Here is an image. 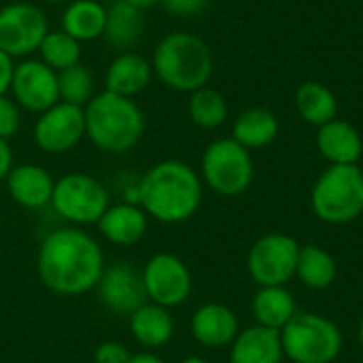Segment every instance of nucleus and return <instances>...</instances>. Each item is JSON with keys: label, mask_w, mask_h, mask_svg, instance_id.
Wrapping results in <instances>:
<instances>
[{"label": "nucleus", "mask_w": 363, "mask_h": 363, "mask_svg": "<svg viewBox=\"0 0 363 363\" xmlns=\"http://www.w3.org/2000/svg\"><path fill=\"white\" fill-rule=\"evenodd\" d=\"M60 85V102H68L74 106H83L96 96V79L94 72L85 64H74L62 72H57Z\"/></svg>", "instance_id": "c756f323"}, {"label": "nucleus", "mask_w": 363, "mask_h": 363, "mask_svg": "<svg viewBox=\"0 0 363 363\" xmlns=\"http://www.w3.org/2000/svg\"><path fill=\"white\" fill-rule=\"evenodd\" d=\"M281 334L262 325L238 332L230 349V363H281Z\"/></svg>", "instance_id": "aec40b11"}, {"label": "nucleus", "mask_w": 363, "mask_h": 363, "mask_svg": "<svg viewBox=\"0 0 363 363\" xmlns=\"http://www.w3.org/2000/svg\"><path fill=\"white\" fill-rule=\"evenodd\" d=\"M51 204L62 219L81 225L98 223L111 206L104 185L83 172H72L55 181Z\"/></svg>", "instance_id": "6e6552de"}, {"label": "nucleus", "mask_w": 363, "mask_h": 363, "mask_svg": "<svg viewBox=\"0 0 363 363\" xmlns=\"http://www.w3.org/2000/svg\"><path fill=\"white\" fill-rule=\"evenodd\" d=\"M136 202L162 223H181L200 208L202 179L185 162H160L143 174L136 187Z\"/></svg>", "instance_id": "f03ea898"}, {"label": "nucleus", "mask_w": 363, "mask_h": 363, "mask_svg": "<svg viewBox=\"0 0 363 363\" xmlns=\"http://www.w3.org/2000/svg\"><path fill=\"white\" fill-rule=\"evenodd\" d=\"M125 2L136 6V9H140V11H147V9H153V6L160 4V0H125Z\"/></svg>", "instance_id": "e433bc0d"}, {"label": "nucleus", "mask_w": 363, "mask_h": 363, "mask_svg": "<svg viewBox=\"0 0 363 363\" xmlns=\"http://www.w3.org/2000/svg\"><path fill=\"white\" fill-rule=\"evenodd\" d=\"M104 272L100 245L83 230L51 232L38 251V277L60 296H81L98 285Z\"/></svg>", "instance_id": "f257e3e1"}, {"label": "nucleus", "mask_w": 363, "mask_h": 363, "mask_svg": "<svg viewBox=\"0 0 363 363\" xmlns=\"http://www.w3.org/2000/svg\"><path fill=\"white\" fill-rule=\"evenodd\" d=\"M160 4L172 13V15H179V17H191V15H198L206 9L208 0H160Z\"/></svg>", "instance_id": "473e14b6"}, {"label": "nucleus", "mask_w": 363, "mask_h": 363, "mask_svg": "<svg viewBox=\"0 0 363 363\" xmlns=\"http://www.w3.org/2000/svg\"><path fill=\"white\" fill-rule=\"evenodd\" d=\"M238 332H240L238 317L225 304H217V302L204 304L191 317L194 338L208 349H221L232 345Z\"/></svg>", "instance_id": "f3484780"}, {"label": "nucleus", "mask_w": 363, "mask_h": 363, "mask_svg": "<svg viewBox=\"0 0 363 363\" xmlns=\"http://www.w3.org/2000/svg\"><path fill=\"white\" fill-rule=\"evenodd\" d=\"M6 187H9L11 198L19 206L36 211V208L51 204L55 181L49 174V170H45L43 166L19 164V166L11 168V172L6 177Z\"/></svg>", "instance_id": "dca6fc26"}, {"label": "nucleus", "mask_w": 363, "mask_h": 363, "mask_svg": "<svg viewBox=\"0 0 363 363\" xmlns=\"http://www.w3.org/2000/svg\"><path fill=\"white\" fill-rule=\"evenodd\" d=\"M128 363H166L162 357L153 355V353H138V355H132Z\"/></svg>", "instance_id": "c9c22d12"}, {"label": "nucleus", "mask_w": 363, "mask_h": 363, "mask_svg": "<svg viewBox=\"0 0 363 363\" xmlns=\"http://www.w3.org/2000/svg\"><path fill=\"white\" fill-rule=\"evenodd\" d=\"M13 168V151H11V145L9 140H2L0 138V181H4L9 177Z\"/></svg>", "instance_id": "f704fd0d"}, {"label": "nucleus", "mask_w": 363, "mask_h": 363, "mask_svg": "<svg viewBox=\"0 0 363 363\" xmlns=\"http://www.w3.org/2000/svg\"><path fill=\"white\" fill-rule=\"evenodd\" d=\"M336 259L330 251L317 245L300 247L296 277L300 283L313 291H323L336 281Z\"/></svg>", "instance_id": "bb28decb"}, {"label": "nucleus", "mask_w": 363, "mask_h": 363, "mask_svg": "<svg viewBox=\"0 0 363 363\" xmlns=\"http://www.w3.org/2000/svg\"><path fill=\"white\" fill-rule=\"evenodd\" d=\"M300 245L289 234H266L249 251L247 270L259 287H285L296 277Z\"/></svg>", "instance_id": "1a4fd4ad"}, {"label": "nucleus", "mask_w": 363, "mask_h": 363, "mask_svg": "<svg viewBox=\"0 0 363 363\" xmlns=\"http://www.w3.org/2000/svg\"><path fill=\"white\" fill-rule=\"evenodd\" d=\"M38 53H40L38 60H43L55 72H62L74 64H81L83 51H81V43L60 28V30L47 32V36L43 38L38 47Z\"/></svg>", "instance_id": "c85d7f7f"}, {"label": "nucleus", "mask_w": 363, "mask_h": 363, "mask_svg": "<svg viewBox=\"0 0 363 363\" xmlns=\"http://www.w3.org/2000/svg\"><path fill=\"white\" fill-rule=\"evenodd\" d=\"M153 74L174 91H196L213 77V53L204 38L191 32L166 34L151 57Z\"/></svg>", "instance_id": "7ed1b4c3"}, {"label": "nucleus", "mask_w": 363, "mask_h": 363, "mask_svg": "<svg viewBox=\"0 0 363 363\" xmlns=\"http://www.w3.org/2000/svg\"><path fill=\"white\" fill-rule=\"evenodd\" d=\"M130 353L123 345L119 342H102L96 353H94V363H128Z\"/></svg>", "instance_id": "2f4dec72"}, {"label": "nucleus", "mask_w": 363, "mask_h": 363, "mask_svg": "<svg viewBox=\"0 0 363 363\" xmlns=\"http://www.w3.org/2000/svg\"><path fill=\"white\" fill-rule=\"evenodd\" d=\"M96 225L108 242L119 247H132L147 232V213L138 204L121 202L108 206Z\"/></svg>", "instance_id": "6ab92c4d"}, {"label": "nucleus", "mask_w": 363, "mask_h": 363, "mask_svg": "<svg viewBox=\"0 0 363 363\" xmlns=\"http://www.w3.org/2000/svg\"><path fill=\"white\" fill-rule=\"evenodd\" d=\"M296 108L306 123L321 128L332 119H336L338 100L328 85L317 81H306L296 91Z\"/></svg>", "instance_id": "a878e982"}, {"label": "nucleus", "mask_w": 363, "mask_h": 363, "mask_svg": "<svg viewBox=\"0 0 363 363\" xmlns=\"http://www.w3.org/2000/svg\"><path fill=\"white\" fill-rule=\"evenodd\" d=\"M187 111L191 121L202 130H215L228 119V100L221 91L204 85L189 94Z\"/></svg>", "instance_id": "cd10ccee"}, {"label": "nucleus", "mask_w": 363, "mask_h": 363, "mask_svg": "<svg viewBox=\"0 0 363 363\" xmlns=\"http://www.w3.org/2000/svg\"><path fill=\"white\" fill-rule=\"evenodd\" d=\"M313 213L332 225H345L363 215V170L357 164L330 166L311 191Z\"/></svg>", "instance_id": "39448f33"}, {"label": "nucleus", "mask_w": 363, "mask_h": 363, "mask_svg": "<svg viewBox=\"0 0 363 363\" xmlns=\"http://www.w3.org/2000/svg\"><path fill=\"white\" fill-rule=\"evenodd\" d=\"M143 132L145 115L132 98L102 91L85 104V136L106 153L134 149Z\"/></svg>", "instance_id": "20e7f679"}, {"label": "nucleus", "mask_w": 363, "mask_h": 363, "mask_svg": "<svg viewBox=\"0 0 363 363\" xmlns=\"http://www.w3.org/2000/svg\"><path fill=\"white\" fill-rule=\"evenodd\" d=\"M317 149L330 166L357 164L363 153L362 134L355 125L342 119H332L317 132Z\"/></svg>", "instance_id": "a211bd4d"}, {"label": "nucleus", "mask_w": 363, "mask_h": 363, "mask_svg": "<svg viewBox=\"0 0 363 363\" xmlns=\"http://www.w3.org/2000/svg\"><path fill=\"white\" fill-rule=\"evenodd\" d=\"M153 64L136 51H119L104 72V91L132 98L149 87Z\"/></svg>", "instance_id": "2eb2a0df"}, {"label": "nucleus", "mask_w": 363, "mask_h": 363, "mask_svg": "<svg viewBox=\"0 0 363 363\" xmlns=\"http://www.w3.org/2000/svg\"><path fill=\"white\" fill-rule=\"evenodd\" d=\"M202 181L219 196L234 198L249 189L255 166L251 151L234 138L213 140L202 155Z\"/></svg>", "instance_id": "0eeeda50"}, {"label": "nucleus", "mask_w": 363, "mask_h": 363, "mask_svg": "<svg viewBox=\"0 0 363 363\" xmlns=\"http://www.w3.org/2000/svg\"><path fill=\"white\" fill-rule=\"evenodd\" d=\"M43 2H47V4H68L70 0H43Z\"/></svg>", "instance_id": "ea45409f"}, {"label": "nucleus", "mask_w": 363, "mask_h": 363, "mask_svg": "<svg viewBox=\"0 0 363 363\" xmlns=\"http://www.w3.org/2000/svg\"><path fill=\"white\" fill-rule=\"evenodd\" d=\"M9 91L13 94L11 98L19 104V108L40 115L60 102L57 72L49 68L43 60L26 57L15 64Z\"/></svg>", "instance_id": "9b49d317"}, {"label": "nucleus", "mask_w": 363, "mask_h": 363, "mask_svg": "<svg viewBox=\"0 0 363 363\" xmlns=\"http://www.w3.org/2000/svg\"><path fill=\"white\" fill-rule=\"evenodd\" d=\"M96 287H98L100 300L115 313L132 315L143 304H147L143 270H136L130 264H117L104 270Z\"/></svg>", "instance_id": "4468645a"}, {"label": "nucleus", "mask_w": 363, "mask_h": 363, "mask_svg": "<svg viewBox=\"0 0 363 363\" xmlns=\"http://www.w3.org/2000/svg\"><path fill=\"white\" fill-rule=\"evenodd\" d=\"M296 315L298 306L287 287H259L253 298V317L262 328L281 332Z\"/></svg>", "instance_id": "b1692460"}, {"label": "nucleus", "mask_w": 363, "mask_h": 363, "mask_svg": "<svg viewBox=\"0 0 363 363\" xmlns=\"http://www.w3.org/2000/svg\"><path fill=\"white\" fill-rule=\"evenodd\" d=\"M85 136V108L57 102L38 115L34 123V143L45 153H66Z\"/></svg>", "instance_id": "ddd939ff"}, {"label": "nucleus", "mask_w": 363, "mask_h": 363, "mask_svg": "<svg viewBox=\"0 0 363 363\" xmlns=\"http://www.w3.org/2000/svg\"><path fill=\"white\" fill-rule=\"evenodd\" d=\"M279 334L283 355L294 363H334L345 347L340 328L315 313H298Z\"/></svg>", "instance_id": "423d86ee"}, {"label": "nucleus", "mask_w": 363, "mask_h": 363, "mask_svg": "<svg viewBox=\"0 0 363 363\" xmlns=\"http://www.w3.org/2000/svg\"><path fill=\"white\" fill-rule=\"evenodd\" d=\"M49 30L45 11L32 2H11L0 9V49L13 60H26L38 51Z\"/></svg>", "instance_id": "9d476101"}, {"label": "nucleus", "mask_w": 363, "mask_h": 363, "mask_svg": "<svg viewBox=\"0 0 363 363\" xmlns=\"http://www.w3.org/2000/svg\"><path fill=\"white\" fill-rule=\"evenodd\" d=\"M130 330L136 342L143 347H164L174 334V321L168 308L160 304H143L136 313L130 315Z\"/></svg>", "instance_id": "393cba45"}, {"label": "nucleus", "mask_w": 363, "mask_h": 363, "mask_svg": "<svg viewBox=\"0 0 363 363\" xmlns=\"http://www.w3.org/2000/svg\"><path fill=\"white\" fill-rule=\"evenodd\" d=\"M21 111L11 96H0V138L9 140L19 132Z\"/></svg>", "instance_id": "7c9ffc66"}, {"label": "nucleus", "mask_w": 363, "mask_h": 363, "mask_svg": "<svg viewBox=\"0 0 363 363\" xmlns=\"http://www.w3.org/2000/svg\"><path fill=\"white\" fill-rule=\"evenodd\" d=\"M13 72H15V60L0 49V96L9 94L11 81H13Z\"/></svg>", "instance_id": "72a5a7b5"}, {"label": "nucleus", "mask_w": 363, "mask_h": 363, "mask_svg": "<svg viewBox=\"0 0 363 363\" xmlns=\"http://www.w3.org/2000/svg\"><path fill=\"white\" fill-rule=\"evenodd\" d=\"M106 6L100 0H70L62 13V30L79 43L104 36Z\"/></svg>", "instance_id": "4be33fe9"}, {"label": "nucleus", "mask_w": 363, "mask_h": 363, "mask_svg": "<svg viewBox=\"0 0 363 363\" xmlns=\"http://www.w3.org/2000/svg\"><path fill=\"white\" fill-rule=\"evenodd\" d=\"M357 336H359V345L363 347V315H362V321H359V328H357Z\"/></svg>", "instance_id": "58836bf2"}, {"label": "nucleus", "mask_w": 363, "mask_h": 363, "mask_svg": "<svg viewBox=\"0 0 363 363\" xmlns=\"http://www.w3.org/2000/svg\"><path fill=\"white\" fill-rule=\"evenodd\" d=\"M181 363H206L202 357H198V355H189V357H185Z\"/></svg>", "instance_id": "4c0bfd02"}, {"label": "nucleus", "mask_w": 363, "mask_h": 363, "mask_svg": "<svg viewBox=\"0 0 363 363\" xmlns=\"http://www.w3.org/2000/svg\"><path fill=\"white\" fill-rule=\"evenodd\" d=\"M145 32V15L140 9L128 4L125 0H115L106 6V26L104 38L117 51H132L143 38Z\"/></svg>", "instance_id": "412c9836"}, {"label": "nucleus", "mask_w": 363, "mask_h": 363, "mask_svg": "<svg viewBox=\"0 0 363 363\" xmlns=\"http://www.w3.org/2000/svg\"><path fill=\"white\" fill-rule=\"evenodd\" d=\"M279 119L268 108L242 111L232 125V138L245 149H264L272 145L279 136Z\"/></svg>", "instance_id": "5701e85b"}, {"label": "nucleus", "mask_w": 363, "mask_h": 363, "mask_svg": "<svg viewBox=\"0 0 363 363\" xmlns=\"http://www.w3.org/2000/svg\"><path fill=\"white\" fill-rule=\"evenodd\" d=\"M143 283L147 298L164 308L183 304L191 294L189 268L172 253L153 255L143 268Z\"/></svg>", "instance_id": "f8f14e48"}]
</instances>
